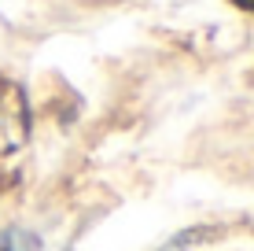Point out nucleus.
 <instances>
[{"label": "nucleus", "mask_w": 254, "mask_h": 251, "mask_svg": "<svg viewBox=\"0 0 254 251\" xmlns=\"http://www.w3.org/2000/svg\"><path fill=\"white\" fill-rule=\"evenodd\" d=\"M232 4H236V7H243V11H251V15H254V0H232Z\"/></svg>", "instance_id": "2"}, {"label": "nucleus", "mask_w": 254, "mask_h": 251, "mask_svg": "<svg viewBox=\"0 0 254 251\" xmlns=\"http://www.w3.org/2000/svg\"><path fill=\"white\" fill-rule=\"evenodd\" d=\"M0 251H41V244L26 229H7L0 233Z\"/></svg>", "instance_id": "1"}]
</instances>
